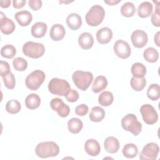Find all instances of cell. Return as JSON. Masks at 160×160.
<instances>
[{"mask_svg":"<svg viewBox=\"0 0 160 160\" xmlns=\"http://www.w3.org/2000/svg\"><path fill=\"white\" fill-rule=\"evenodd\" d=\"M89 111L88 106L85 104H81L77 106L75 108V113L79 116H86Z\"/></svg>","mask_w":160,"mask_h":160,"instance_id":"obj_40","label":"cell"},{"mask_svg":"<svg viewBox=\"0 0 160 160\" xmlns=\"http://www.w3.org/2000/svg\"><path fill=\"white\" fill-rule=\"evenodd\" d=\"M48 26L45 22H37L31 27V34L36 38H41L45 36L47 31Z\"/></svg>","mask_w":160,"mask_h":160,"instance_id":"obj_21","label":"cell"},{"mask_svg":"<svg viewBox=\"0 0 160 160\" xmlns=\"http://www.w3.org/2000/svg\"><path fill=\"white\" fill-rule=\"evenodd\" d=\"M140 112L143 121L148 124H154L158 120V114L154 108L151 104L142 105L140 108Z\"/></svg>","mask_w":160,"mask_h":160,"instance_id":"obj_8","label":"cell"},{"mask_svg":"<svg viewBox=\"0 0 160 160\" xmlns=\"http://www.w3.org/2000/svg\"><path fill=\"white\" fill-rule=\"evenodd\" d=\"M143 57L147 62L154 63L156 62L159 58V52L155 48L149 47L144 51Z\"/></svg>","mask_w":160,"mask_h":160,"instance_id":"obj_27","label":"cell"},{"mask_svg":"<svg viewBox=\"0 0 160 160\" xmlns=\"http://www.w3.org/2000/svg\"><path fill=\"white\" fill-rule=\"evenodd\" d=\"M16 54V49L15 47L11 44H6L1 49V55L2 57L7 59L13 58Z\"/></svg>","mask_w":160,"mask_h":160,"instance_id":"obj_35","label":"cell"},{"mask_svg":"<svg viewBox=\"0 0 160 160\" xmlns=\"http://www.w3.org/2000/svg\"><path fill=\"white\" fill-rule=\"evenodd\" d=\"M131 71L135 78H144L147 72L146 66L141 62L134 63L131 66Z\"/></svg>","mask_w":160,"mask_h":160,"instance_id":"obj_28","label":"cell"},{"mask_svg":"<svg viewBox=\"0 0 160 160\" xmlns=\"http://www.w3.org/2000/svg\"><path fill=\"white\" fill-rule=\"evenodd\" d=\"M108 86L107 78L104 76H98L95 78L92 85V91L95 93H99L105 89Z\"/></svg>","mask_w":160,"mask_h":160,"instance_id":"obj_23","label":"cell"},{"mask_svg":"<svg viewBox=\"0 0 160 160\" xmlns=\"http://www.w3.org/2000/svg\"><path fill=\"white\" fill-rule=\"evenodd\" d=\"M21 105L20 102L16 99H11L7 102L6 104V110L11 114H14L21 111Z\"/></svg>","mask_w":160,"mask_h":160,"instance_id":"obj_34","label":"cell"},{"mask_svg":"<svg viewBox=\"0 0 160 160\" xmlns=\"http://www.w3.org/2000/svg\"><path fill=\"white\" fill-rule=\"evenodd\" d=\"M113 50L115 54L121 59H127L131 54V49L129 44L122 39H119L115 42Z\"/></svg>","mask_w":160,"mask_h":160,"instance_id":"obj_10","label":"cell"},{"mask_svg":"<svg viewBox=\"0 0 160 160\" xmlns=\"http://www.w3.org/2000/svg\"><path fill=\"white\" fill-rule=\"evenodd\" d=\"M159 152V147L157 143L149 142L146 144L139 155L141 160H155Z\"/></svg>","mask_w":160,"mask_h":160,"instance_id":"obj_9","label":"cell"},{"mask_svg":"<svg viewBox=\"0 0 160 160\" xmlns=\"http://www.w3.org/2000/svg\"><path fill=\"white\" fill-rule=\"evenodd\" d=\"M14 18L20 26H27L31 22L32 16L30 12L23 10L17 12L14 15Z\"/></svg>","mask_w":160,"mask_h":160,"instance_id":"obj_17","label":"cell"},{"mask_svg":"<svg viewBox=\"0 0 160 160\" xmlns=\"http://www.w3.org/2000/svg\"><path fill=\"white\" fill-rule=\"evenodd\" d=\"M66 34V31L64 26L61 24H54L49 32L50 38L54 41H59L62 40Z\"/></svg>","mask_w":160,"mask_h":160,"instance_id":"obj_16","label":"cell"},{"mask_svg":"<svg viewBox=\"0 0 160 160\" xmlns=\"http://www.w3.org/2000/svg\"><path fill=\"white\" fill-rule=\"evenodd\" d=\"M41 104L40 97L35 93L29 94L25 99V105L29 109H35L38 108Z\"/></svg>","mask_w":160,"mask_h":160,"instance_id":"obj_24","label":"cell"},{"mask_svg":"<svg viewBox=\"0 0 160 160\" xmlns=\"http://www.w3.org/2000/svg\"><path fill=\"white\" fill-rule=\"evenodd\" d=\"M159 34L160 32L158 31L154 36V42L158 46H159Z\"/></svg>","mask_w":160,"mask_h":160,"instance_id":"obj_46","label":"cell"},{"mask_svg":"<svg viewBox=\"0 0 160 160\" xmlns=\"http://www.w3.org/2000/svg\"><path fill=\"white\" fill-rule=\"evenodd\" d=\"M114 101V96L112 92L109 91H104L100 94L98 97V102L101 106H109Z\"/></svg>","mask_w":160,"mask_h":160,"instance_id":"obj_30","label":"cell"},{"mask_svg":"<svg viewBox=\"0 0 160 160\" xmlns=\"http://www.w3.org/2000/svg\"><path fill=\"white\" fill-rule=\"evenodd\" d=\"M121 2V0H104V2L109 6L116 5L119 2Z\"/></svg>","mask_w":160,"mask_h":160,"instance_id":"obj_45","label":"cell"},{"mask_svg":"<svg viewBox=\"0 0 160 160\" xmlns=\"http://www.w3.org/2000/svg\"><path fill=\"white\" fill-rule=\"evenodd\" d=\"M122 154L127 158H133L136 157L138 153V147L132 143H128L124 146L122 150Z\"/></svg>","mask_w":160,"mask_h":160,"instance_id":"obj_29","label":"cell"},{"mask_svg":"<svg viewBox=\"0 0 160 160\" xmlns=\"http://www.w3.org/2000/svg\"><path fill=\"white\" fill-rule=\"evenodd\" d=\"M136 10V7L132 2H126L122 5L121 8V13L124 17L130 18L134 15Z\"/></svg>","mask_w":160,"mask_h":160,"instance_id":"obj_32","label":"cell"},{"mask_svg":"<svg viewBox=\"0 0 160 160\" xmlns=\"http://www.w3.org/2000/svg\"><path fill=\"white\" fill-rule=\"evenodd\" d=\"M2 78L6 88L9 89H12L14 88L16 85V79L14 74L11 72H9Z\"/></svg>","mask_w":160,"mask_h":160,"instance_id":"obj_37","label":"cell"},{"mask_svg":"<svg viewBox=\"0 0 160 160\" xmlns=\"http://www.w3.org/2000/svg\"><path fill=\"white\" fill-rule=\"evenodd\" d=\"M26 3V0H13L12 6L16 9H21L24 6Z\"/></svg>","mask_w":160,"mask_h":160,"instance_id":"obj_43","label":"cell"},{"mask_svg":"<svg viewBox=\"0 0 160 160\" xmlns=\"http://www.w3.org/2000/svg\"><path fill=\"white\" fill-rule=\"evenodd\" d=\"M35 152L41 158L55 157L59 152V147L53 141L41 142L36 146Z\"/></svg>","mask_w":160,"mask_h":160,"instance_id":"obj_1","label":"cell"},{"mask_svg":"<svg viewBox=\"0 0 160 160\" xmlns=\"http://www.w3.org/2000/svg\"><path fill=\"white\" fill-rule=\"evenodd\" d=\"M112 38V30L108 28H102L96 32V39L99 43L101 44H108Z\"/></svg>","mask_w":160,"mask_h":160,"instance_id":"obj_15","label":"cell"},{"mask_svg":"<svg viewBox=\"0 0 160 160\" xmlns=\"http://www.w3.org/2000/svg\"><path fill=\"white\" fill-rule=\"evenodd\" d=\"M84 149L88 154L91 156H96L101 151V146L96 139H89L85 142Z\"/></svg>","mask_w":160,"mask_h":160,"instance_id":"obj_14","label":"cell"},{"mask_svg":"<svg viewBox=\"0 0 160 160\" xmlns=\"http://www.w3.org/2000/svg\"><path fill=\"white\" fill-rule=\"evenodd\" d=\"M11 2V0H1L0 1V6L2 8H7L10 6Z\"/></svg>","mask_w":160,"mask_h":160,"instance_id":"obj_44","label":"cell"},{"mask_svg":"<svg viewBox=\"0 0 160 160\" xmlns=\"http://www.w3.org/2000/svg\"><path fill=\"white\" fill-rule=\"evenodd\" d=\"M45 73L39 69L34 70L30 73L25 79L26 87L32 91L38 90L45 80Z\"/></svg>","mask_w":160,"mask_h":160,"instance_id":"obj_7","label":"cell"},{"mask_svg":"<svg viewBox=\"0 0 160 160\" xmlns=\"http://www.w3.org/2000/svg\"><path fill=\"white\" fill-rule=\"evenodd\" d=\"M131 88L136 91H142L146 85V80L144 78L132 77L130 81Z\"/></svg>","mask_w":160,"mask_h":160,"instance_id":"obj_33","label":"cell"},{"mask_svg":"<svg viewBox=\"0 0 160 160\" xmlns=\"http://www.w3.org/2000/svg\"><path fill=\"white\" fill-rule=\"evenodd\" d=\"M64 96L68 102H74L79 99V93L77 91L73 89H70Z\"/></svg>","mask_w":160,"mask_h":160,"instance_id":"obj_38","label":"cell"},{"mask_svg":"<svg viewBox=\"0 0 160 160\" xmlns=\"http://www.w3.org/2000/svg\"><path fill=\"white\" fill-rule=\"evenodd\" d=\"M45 52L44 46L39 42L28 41L22 46L23 54L33 59L39 58L42 56Z\"/></svg>","mask_w":160,"mask_h":160,"instance_id":"obj_6","label":"cell"},{"mask_svg":"<svg viewBox=\"0 0 160 160\" xmlns=\"http://www.w3.org/2000/svg\"><path fill=\"white\" fill-rule=\"evenodd\" d=\"M12 65L15 70L18 71H23L28 67V62L21 57H17L13 60Z\"/></svg>","mask_w":160,"mask_h":160,"instance_id":"obj_36","label":"cell"},{"mask_svg":"<svg viewBox=\"0 0 160 160\" xmlns=\"http://www.w3.org/2000/svg\"><path fill=\"white\" fill-rule=\"evenodd\" d=\"M50 106L53 111H56L58 114L62 118L67 117L70 113L69 107L65 104L62 99L55 98L50 102Z\"/></svg>","mask_w":160,"mask_h":160,"instance_id":"obj_11","label":"cell"},{"mask_svg":"<svg viewBox=\"0 0 160 160\" xmlns=\"http://www.w3.org/2000/svg\"><path fill=\"white\" fill-rule=\"evenodd\" d=\"M70 89L71 86L69 82L62 79L52 78L48 84L49 91L52 94L59 96H65Z\"/></svg>","mask_w":160,"mask_h":160,"instance_id":"obj_5","label":"cell"},{"mask_svg":"<svg viewBox=\"0 0 160 160\" xmlns=\"http://www.w3.org/2000/svg\"><path fill=\"white\" fill-rule=\"evenodd\" d=\"M66 24L72 30L76 31L82 25V19L80 15L77 13H71L66 18Z\"/></svg>","mask_w":160,"mask_h":160,"instance_id":"obj_20","label":"cell"},{"mask_svg":"<svg viewBox=\"0 0 160 160\" xmlns=\"http://www.w3.org/2000/svg\"><path fill=\"white\" fill-rule=\"evenodd\" d=\"M16 26L14 22L8 18L2 12H1V20H0V29L2 33L4 34H10L15 30Z\"/></svg>","mask_w":160,"mask_h":160,"instance_id":"obj_13","label":"cell"},{"mask_svg":"<svg viewBox=\"0 0 160 160\" xmlns=\"http://www.w3.org/2000/svg\"><path fill=\"white\" fill-rule=\"evenodd\" d=\"M159 3V2H158ZM157 4L156 10L154 12L152 13L151 16V21L152 24L156 27H159L160 26V20H159V4Z\"/></svg>","mask_w":160,"mask_h":160,"instance_id":"obj_39","label":"cell"},{"mask_svg":"<svg viewBox=\"0 0 160 160\" xmlns=\"http://www.w3.org/2000/svg\"><path fill=\"white\" fill-rule=\"evenodd\" d=\"M0 69H1V76L2 78L8 74L10 71V67L6 61H0Z\"/></svg>","mask_w":160,"mask_h":160,"instance_id":"obj_41","label":"cell"},{"mask_svg":"<svg viewBox=\"0 0 160 160\" xmlns=\"http://www.w3.org/2000/svg\"><path fill=\"white\" fill-rule=\"evenodd\" d=\"M104 147L106 152L114 154L118 151L119 148V142L118 139L113 136H109L106 138L104 142Z\"/></svg>","mask_w":160,"mask_h":160,"instance_id":"obj_19","label":"cell"},{"mask_svg":"<svg viewBox=\"0 0 160 160\" xmlns=\"http://www.w3.org/2000/svg\"><path fill=\"white\" fill-rule=\"evenodd\" d=\"M104 16V8L100 5H94L86 14V22L90 26H97L102 22Z\"/></svg>","mask_w":160,"mask_h":160,"instance_id":"obj_3","label":"cell"},{"mask_svg":"<svg viewBox=\"0 0 160 160\" xmlns=\"http://www.w3.org/2000/svg\"><path fill=\"white\" fill-rule=\"evenodd\" d=\"M79 46L83 49H89L94 44V38L89 32H83L78 38Z\"/></svg>","mask_w":160,"mask_h":160,"instance_id":"obj_18","label":"cell"},{"mask_svg":"<svg viewBox=\"0 0 160 160\" xmlns=\"http://www.w3.org/2000/svg\"><path fill=\"white\" fill-rule=\"evenodd\" d=\"M28 4L32 10L38 11L42 7V1L41 0H29Z\"/></svg>","mask_w":160,"mask_h":160,"instance_id":"obj_42","label":"cell"},{"mask_svg":"<svg viewBox=\"0 0 160 160\" xmlns=\"http://www.w3.org/2000/svg\"><path fill=\"white\" fill-rule=\"evenodd\" d=\"M147 96L152 101H156L160 98V87L158 84H151L147 91Z\"/></svg>","mask_w":160,"mask_h":160,"instance_id":"obj_31","label":"cell"},{"mask_svg":"<svg viewBox=\"0 0 160 160\" xmlns=\"http://www.w3.org/2000/svg\"><path fill=\"white\" fill-rule=\"evenodd\" d=\"M83 124L81 119L77 118H72L68 122V128L69 132L72 134L79 133L82 129Z\"/></svg>","mask_w":160,"mask_h":160,"instance_id":"obj_26","label":"cell"},{"mask_svg":"<svg viewBox=\"0 0 160 160\" xmlns=\"http://www.w3.org/2000/svg\"><path fill=\"white\" fill-rule=\"evenodd\" d=\"M121 126L125 131L131 132L135 136L142 131V124L134 114H128L124 116L121 119Z\"/></svg>","mask_w":160,"mask_h":160,"instance_id":"obj_4","label":"cell"},{"mask_svg":"<svg viewBox=\"0 0 160 160\" xmlns=\"http://www.w3.org/2000/svg\"><path fill=\"white\" fill-rule=\"evenodd\" d=\"M153 6L149 1L141 3L138 8V15L141 18H146L150 16L152 12Z\"/></svg>","mask_w":160,"mask_h":160,"instance_id":"obj_22","label":"cell"},{"mask_svg":"<svg viewBox=\"0 0 160 160\" xmlns=\"http://www.w3.org/2000/svg\"><path fill=\"white\" fill-rule=\"evenodd\" d=\"M131 39L134 47L142 48L146 45L148 41V37L145 31L137 29L132 32L131 36Z\"/></svg>","mask_w":160,"mask_h":160,"instance_id":"obj_12","label":"cell"},{"mask_svg":"<svg viewBox=\"0 0 160 160\" xmlns=\"http://www.w3.org/2000/svg\"><path fill=\"white\" fill-rule=\"evenodd\" d=\"M89 117L92 122H101L105 117V111L99 106H94L92 108Z\"/></svg>","mask_w":160,"mask_h":160,"instance_id":"obj_25","label":"cell"},{"mask_svg":"<svg viewBox=\"0 0 160 160\" xmlns=\"http://www.w3.org/2000/svg\"><path fill=\"white\" fill-rule=\"evenodd\" d=\"M72 79L75 86L81 91H86L93 80V74L89 71H76L72 75Z\"/></svg>","mask_w":160,"mask_h":160,"instance_id":"obj_2","label":"cell"}]
</instances>
